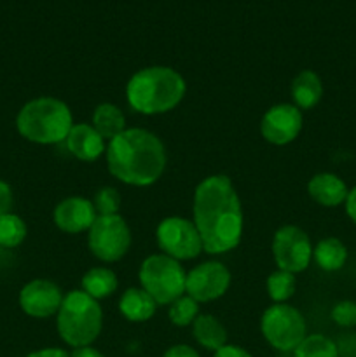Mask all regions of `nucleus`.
<instances>
[{
  "mask_svg": "<svg viewBox=\"0 0 356 357\" xmlns=\"http://www.w3.org/2000/svg\"><path fill=\"white\" fill-rule=\"evenodd\" d=\"M194 225L209 255L232 251L243 236V208L225 174L205 178L194 192Z\"/></svg>",
  "mask_w": 356,
  "mask_h": 357,
  "instance_id": "obj_1",
  "label": "nucleus"
},
{
  "mask_svg": "<svg viewBox=\"0 0 356 357\" xmlns=\"http://www.w3.org/2000/svg\"><path fill=\"white\" fill-rule=\"evenodd\" d=\"M108 171L119 181L131 187H149L166 169V150L163 142L147 129H126L108 142Z\"/></svg>",
  "mask_w": 356,
  "mask_h": 357,
  "instance_id": "obj_2",
  "label": "nucleus"
},
{
  "mask_svg": "<svg viewBox=\"0 0 356 357\" xmlns=\"http://www.w3.org/2000/svg\"><path fill=\"white\" fill-rule=\"evenodd\" d=\"M187 84L170 66H149L136 72L126 86L129 107L143 115L166 114L180 105Z\"/></svg>",
  "mask_w": 356,
  "mask_h": 357,
  "instance_id": "obj_3",
  "label": "nucleus"
},
{
  "mask_svg": "<svg viewBox=\"0 0 356 357\" xmlns=\"http://www.w3.org/2000/svg\"><path fill=\"white\" fill-rule=\"evenodd\" d=\"M16 128L28 142L54 145L65 142L70 129L73 128V117L65 101L42 96L23 105L16 117Z\"/></svg>",
  "mask_w": 356,
  "mask_h": 357,
  "instance_id": "obj_4",
  "label": "nucleus"
},
{
  "mask_svg": "<svg viewBox=\"0 0 356 357\" xmlns=\"http://www.w3.org/2000/svg\"><path fill=\"white\" fill-rule=\"evenodd\" d=\"M58 328L59 338L66 345L73 349L91 345L101 333L103 326V312L93 296L86 291L73 289L63 298L61 307L58 310Z\"/></svg>",
  "mask_w": 356,
  "mask_h": 357,
  "instance_id": "obj_5",
  "label": "nucleus"
},
{
  "mask_svg": "<svg viewBox=\"0 0 356 357\" xmlns=\"http://www.w3.org/2000/svg\"><path fill=\"white\" fill-rule=\"evenodd\" d=\"M140 284L157 305H171L177 298L184 296L187 272L180 261L168 255H150L145 258L138 272Z\"/></svg>",
  "mask_w": 356,
  "mask_h": 357,
  "instance_id": "obj_6",
  "label": "nucleus"
},
{
  "mask_svg": "<svg viewBox=\"0 0 356 357\" xmlns=\"http://www.w3.org/2000/svg\"><path fill=\"white\" fill-rule=\"evenodd\" d=\"M260 330L267 344L279 352H293L307 337V324L299 309L288 303H274L264 312Z\"/></svg>",
  "mask_w": 356,
  "mask_h": 357,
  "instance_id": "obj_7",
  "label": "nucleus"
},
{
  "mask_svg": "<svg viewBox=\"0 0 356 357\" xmlns=\"http://www.w3.org/2000/svg\"><path fill=\"white\" fill-rule=\"evenodd\" d=\"M87 246L105 264L119 261L131 248V230L121 215L96 216L87 230Z\"/></svg>",
  "mask_w": 356,
  "mask_h": 357,
  "instance_id": "obj_8",
  "label": "nucleus"
},
{
  "mask_svg": "<svg viewBox=\"0 0 356 357\" xmlns=\"http://www.w3.org/2000/svg\"><path fill=\"white\" fill-rule=\"evenodd\" d=\"M156 237L163 253L177 261L192 260V258L199 257L201 251H205L201 236H199L194 222L181 218V216L164 218L157 225Z\"/></svg>",
  "mask_w": 356,
  "mask_h": 357,
  "instance_id": "obj_9",
  "label": "nucleus"
},
{
  "mask_svg": "<svg viewBox=\"0 0 356 357\" xmlns=\"http://www.w3.org/2000/svg\"><path fill=\"white\" fill-rule=\"evenodd\" d=\"M272 257L279 271L299 274L313 260V244L309 236L295 225H285L272 237Z\"/></svg>",
  "mask_w": 356,
  "mask_h": 357,
  "instance_id": "obj_10",
  "label": "nucleus"
},
{
  "mask_svg": "<svg viewBox=\"0 0 356 357\" xmlns=\"http://www.w3.org/2000/svg\"><path fill=\"white\" fill-rule=\"evenodd\" d=\"M230 286V272L220 261H202L187 272L185 293L198 303L213 302L227 293Z\"/></svg>",
  "mask_w": 356,
  "mask_h": 357,
  "instance_id": "obj_11",
  "label": "nucleus"
},
{
  "mask_svg": "<svg viewBox=\"0 0 356 357\" xmlns=\"http://www.w3.org/2000/svg\"><path fill=\"white\" fill-rule=\"evenodd\" d=\"M302 110L290 103H279L269 108L260 122V132L272 145H288L302 131Z\"/></svg>",
  "mask_w": 356,
  "mask_h": 357,
  "instance_id": "obj_12",
  "label": "nucleus"
},
{
  "mask_svg": "<svg viewBox=\"0 0 356 357\" xmlns=\"http://www.w3.org/2000/svg\"><path fill=\"white\" fill-rule=\"evenodd\" d=\"M63 298L65 296L58 284L47 279H35L21 288L20 307L27 316L35 319H47L58 314Z\"/></svg>",
  "mask_w": 356,
  "mask_h": 357,
  "instance_id": "obj_13",
  "label": "nucleus"
},
{
  "mask_svg": "<svg viewBox=\"0 0 356 357\" xmlns=\"http://www.w3.org/2000/svg\"><path fill=\"white\" fill-rule=\"evenodd\" d=\"M93 201L84 197H66L54 208L56 227L66 234H80L91 229L96 220Z\"/></svg>",
  "mask_w": 356,
  "mask_h": 357,
  "instance_id": "obj_14",
  "label": "nucleus"
},
{
  "mask_svg": "<svg viewBox=\"0 0 356 357\" xmlns=\"http://www.w3.org/2000/svg\"><path fill=\"white\" fill-rule=\"evenodd\" d=\"M65 142L68 152L75 159L84 160V162L96 160L107 150L105 139L101 138L100 132L91 124H86V122H82V124H73V128L70 129Z\"/></svg>",
  "mask_w": 356,
  "mask_h": 357,
  "instance_id": "obj_15",
  "label": "nucleus"
},
{
  "mask_svg": "<svg viewBox=\"0 0 356 357\" xmlns=\"http://www.w3.org/2000/svg\"><path fill=\"white\" fill-rule=\"evenodd\" d=\"M307 194L325 208H337V206L344 204L348 199L349 188L344 183L341 176L334 173H320L314 174L307 183Z\"/></svg>",
  "mask_w": 356,
  "mask_h": 357,
  "instance_id": "obj_16",
  "label": "nucleus"
},
{
  "mask_svg": "<svg viewBox=\"0 0 356 357\" xmlns=\"http://www.w3.org/2000/svg\"><path fill=\"white\" fill-rule=\"evenodd\" d=\"M157 303L145 289L129 288L119 300V310L131 323H145L156 314Z\"/></svg>",
  "mask_w": 356,
  "mask_h": 357,
  "instance_id": "obj_17",
  "label": "nucleus"
},
{
  "mask_svg": "<svg viewBox=\"0 0 356 357\" xmlns=\"http://www.w3.org/2000/svg\"><path fill=\"white\" fill-rule=\"evenodd\" d=\"M323 96V84L313 70H302L292 82V98L299 110H311Z\"/></svg>",
  "mask_w": 356,
  "mask_h": 357,
  "instance_id": "obj_18",
  "label": "nucleus"
},
{
  "mask_svg": "<svg viewBox=\"0 0 356 357\" xmlns=\"http://www.w3.org/2000/svg\"><path fill=\"white\" fill-rule=\"evenodd\" d=\"M192 335L195 342L206 351L216 352L227 345V330L212 314H199L192 323Z\"/></svg>",
  "mask_w": 356,
  "mask_h": 357,
  "instance_id": "obj_19",
  "label": "nucleus"
},
{
  "mask_svg": "<svg viewBox=\"0 0 356 357\" xmlns=\"http://www.w3.org/2000/svg\"><path fill=\"white\" fill-rule=\"evenodd\" d=\"M313 260L325 272H337L348 261V248L337 237H325L313 248Z\"/></svg>",
  "mask_w": 356,
  "mask_h": 357,
  "instance_id": "obj_20",
  "label": "nucleus"
},
{
  "mask_svg": "<svg viewBox=\"0 0 356 357\" xmlns=\"http://www.w3.org/2000/svg\"><path fill=\"white\" fill-rule=\"evenodd\" d=\"M91 126L100 132L105 142L107 139L110 142L122 131H126V117L117 105L101 103L94 108Z\"/></svg>",
  "mask_w": 356,
  "mask_h": 357,
  "instance_id": "obj_21",
  "label": "nucleus"
},
{
  "mask_svg": "<svg viewBox=\"0 0 356 357\" xmlns=\"http://www.w3.org/2000/svg\"><path fill=\"white\" fill-rule=\"evenodd\" d=\"M117 275L107 267H94L87 271L82 278V291L93 296L94 300L107 298L117 291Z\"/></svg>",
  "mask_w": 356,
  "mask_h": 357,
  "instance_id": "obj_22",
  "label": "nucleus"
},
{
  "mask_svg": "<svg viewBox=\"0 0 356 357\" xmlns=\"http://www.w3.org/2000/svg\"><path fill=\"white\" fill-rule=\"evenodd\" d=\"M293 357H339V349L332 338L313 333L297 345Z\"/></svg>",
  "mask_w": 356,
  "mask_h": 357,
  "instance_id": "obj_23",
  "label": "nucleus"
},
{
  "mask_svg": "<svg viewBox=\"0 0 356 357\" xmlns=\"http://www.w3.org/2000/svg\"><path fill=\"white\" fill-rule=\"evenodd\" d=\"M27 237V223L14 213L0 216V248H17Z\"/></svg>",
  "mask_w": 356,
  "mask_h": 357,
  "instance_id": "obj_24",
  "label": "nucleus"
},
{
  "mask_svg": "<svg viewBox=\"0 0 356 357\" xmlns=\"http://www.w3.org/2000/svg\"><path fill=\"white\" fill-rule=\"evenodd\" d=\"M295 274L285 271L272 272L267 278V293L274 303H286L295 293Z\"/></svg>",
  "mask_w": 356,
  "mask_h": 357,
  "instance_id": "obj_25",
  "label": "nucleus"
},
{
  "mask_svg": "<svg viewBox=\"0 0 356 357\" xmlns=\"http://www.w3.org/2000/svg\"><path fill=\"white\" fill-rule=\"evenodd\" d=\"M168 316H170V321L175 326H191L195 321V317L199 316V303L188 295H184L171 303Z\"/></svg>",
  "mask_w": 356,
  "mask_h": 357,
  "instance_id": "obj_26",
  "label": "nucleus"
},
{
  "mask_svg": "<svg viewBox=\"0 0 356 357\" xmlns=\"http://www.w3.org/2000/svg\"><path fill=\"white\" fill-rule=\"evenodd\" d=\"M121 194H119L117 188L114 187H103L94 194L93 206L94 211L98 216H110V215H119V209H121Z\"/></svg>",
  "mask_w": 356,
  "mask_h": 357,
  "instance_id": "obj_27",
  "label": "nucleus"
},
{
  "mask_svg": "<svg viewBox=\"0 0 356 357\" xmlns=\"http://www.w3.org/2000/svg\"><path fill=\"white\" fill-rule=\"evenodd\" d=\"M332 321L341 328H355L356 326V302L353 300H342L335 303L330 312Z\"/></svg>",
  "mask_w": 356,
  "mask_h": 357,
  "instance_id": "obj_28",
  "label": "nucleus"
},
{
  "mask_svg": "<svg viewBox=\"0 0 356 357\" xmlns=\"http://www.w3.org/2000/svg\"><path fill=\"white\" fill-rule=\"evenodd\" d=\"M10 208H13V188L9 187V183L0 180V216L10 213Z\"/></svg>",
  "mask_w": 356,
  "mask_h": 357,
  "instance_id": "obj_29",
  "label": "nucleus"
},
{
  "mask_svg": "<svg viewBox=\"0 0 356 357\" xmlns=\"http://www.w3.org/2000/svg\"><path fill=\"white\" fill-rule=\"evenodd\" d=\"M163 357H201V356H199L198 351H195V349H192L191 345L178 344V345H173V347L168 349V351L164 352Z\"/></svg>",
  "mask_w": 356,
  "mask_h": 357,
  "instance_id": "obj_30",
  "label": "nucleus"
},
{
  "mask_svg": "<svg viewBox=\"0 0 356 357\" xmlns=\"http://www.w3.org/2000/svg\"><path fill=\"white\" fill-rule=\"evenodd\" d=\"M213 357H253L250 354L248 351H244L243 347H239V345H223L222 349H218V351L213 354Z\"/></svg>",
  "mask_w": 356,
  "mask_h": 357,
  "instance_id": "obj_31",
  "label": "nucleus"
},
{
  "mask_svg": "<svg viewBox=\"0 0 356 357\" xmlns=\"http://www.w3.org/2000/svg\"><path fill=\"white\" fill-rule=\"evenodd\" d=\"M24 357H70V354L66 351H63V349L47 347V349H40V351L30 352V354Z\"/></svg>",
  "mask_w": 356,
  "mask_h": 357,
  "instance_id": "obj_32",
  "label": "nucleus"
},
{
  "mask_svg": "<svg viewBox=\"0 0 356 357\" xmlns=\"http://www.w3.org/2000/svg\"><path fill=\"white\" fill-rule=\"evenodd\" d=\"M346 213H348L349 220L356 225V187L351 188L348 194V199H346Z\"/></svg>",
  "mask_w": 356,
  "mask_h": 357,
  "instance_id": "obj_33",
  "label": "nucleus"
},
{
  "mask_svg": "<svg viewBox=\"0 0 356 357\" xmlns=\"http://www.w3.org/2000/svg\"><path fill=\"white\" fill-rule=\"evenodd\" d=\"M70 357H105V356L101 354L100 351H96L94 347H91V345H86V347L73 349V352L70 354Z\"/></svg>",
  "mask_w": 356,
  "mask_h": 357,
  "instance_id": "obj_34",
  "label": "nucleus"
}]
</instances>
